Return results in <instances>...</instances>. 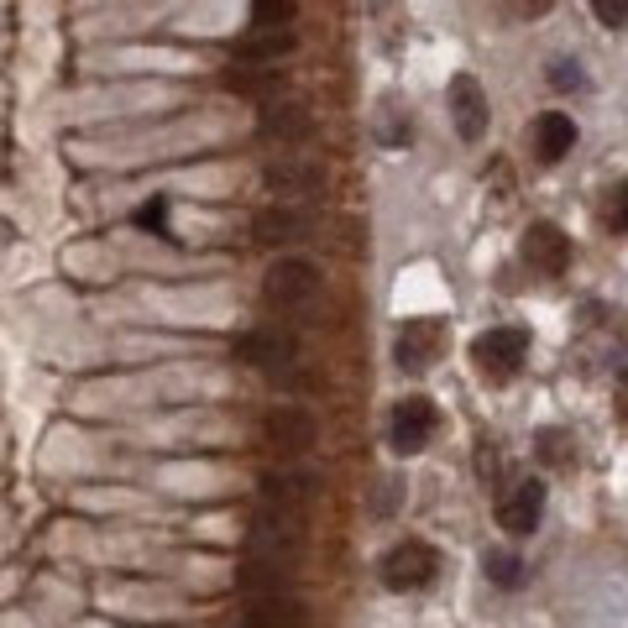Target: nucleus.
Here are the masks:
<instances>
[{
  "instance_id": "nucleus-10",
  "label": "nucleus",
  "mask_w": 628,
  "mask_h": 628,
  "mask_svg": "<svg viewBox=\"0 0 628 628\" xmlns=\"http://www.w3.org/2000/svg\"><path fill=\"white\" fill-rule=\"evenodd\" d=\"M252 236H257V246H272V252H283V246H299L314 236V220L304 205H267V210H257V220H252Z\"/></svg>"
},
{
  "instance_id": "nucleus-7",
  "label": "nucleus",
  "mask_w": 628,
  "mask_h": 628,
  "mask_svg": "<svg viewBox=\"0 0 628 628\" xmlns=\"http://www.w3.org/2000/svg\"><path fill=\"white\" fill-rule=\"evenodd\" d=\"M435 435V404L430 398H398V409H393V425H387V445H393V456H419L425 445Z\"/></svg>"
},
{
  "instance_id": "nucleus-20",
  "label": "nucleus",
  "mask_w": 628,
  "mask_h": 628,
  "mask_svg": "<svg viewBox=\"0 0 628 628\" xmlns=\"http://www.w3.org/2000/svg\"><path fill=\"white\" fill-rule=\"evenodd\" d=\"M487 577H492V586H519L524 581V560L513 550H492L487 556Z\"/></svg>"
},
{
  "instance_id": "nucleus-2",
  "label": "nucleus",
  "mask_w": 628,
  "mask_h": 628,
  "mask_svg": "<svg viewBox=\"0 0 628 628\" xmlns=\"http://www.w3.org/2000/svg\"><path fill=\"white\" fill-rule=\"evenodd\" d=\"M472 362H477V372H487L492 383L519 377L524 362H530V330H519V325H492V330H482V336L472 340Z\"/></svg>"
},
{
  "instance_id": "nucleus-19",
  "label": "nucleus",
  "mask_w": 628,
  "mask_h": 628,
  "mask_svg": "<svg viewBox=\"0 0 628 628\" xmlns=\"http://www.w3.org/2000/svg\"><path fill=\"white\" fill-rule=\"evenodd\" d=\"M252 22L257 26H293L299 22V0H252Z\"/></svg>"
},
{
  "instance_id": "nucleus-25",
  "label": "nucleus",
  "mask_w": 628,
  "mask_h": 628,
  "mask_svg": "<svg viewBox=\"0 0 628 628\" xmlns=\"http://www.w3.org/2000/svg\"><path fill=\"white\" fill-rule=\"evenodd\" d=\"M607 210H613V236H624V184H613V199H607Z\"/></svg>"
},
{
  "instance_id": "nucleus-4",
  "label": "nucleus",
  "mask_w": 628,
  "mask_h": 628,
  "mask_svg": "<svg viewBox=\"0 0 628 628\" xmlns=\"http://www.w3.org/2000/svg\"><path fill=\"white\" fill-rule=\"evenodd\" d=\"M319 289H325V272L304 257H278L263 278V299L272 310H304Z\"/></svg>"
},
{
  "instance_id": "nucleus-21",
  "label": "nucleus",
  "mask_w": 628,
  "mask_h": 628,
  "mask_svg": "<svg viewBox=\"0 0 628 628\" xmlns=\"http://www.w3.org/2000/svg\"><path fill=\"white\" fill-rule=\"evenodd\" d=\"M377 142H383V147H404V142H409V121L398 116V105H383V116H377Z\"/></svg>"
},
{
  "instance_id": "nucleus-14",
  "label": "nucleus",
  "mask_w": 628,
  "mask_h": 628,
  "mask_svg": "<svg viewBox=\"0 0 628 628\" xmlns=\"http://www.w3.org/2000/svg\"><path fill=\"white\" fill-rule=\"evenodd\" d=\"M539 519H545V482L524 477L513 492H503V503H498V524H503L508 534H534L539 530Z\"/></svg>"
},
{
  "instance_id": "nucleus-11",
  "label": "nucleus",
  "mask_w": 628,
  "mask_h": 628,
  "mask_svg": "<svg viewBox=\"0 0 628 628\" xmlns=\"http://www.w3.org/2000/svg\"><path fill=\"white\" fill-rule=\"evenodd\" d=\"M440 556L425 545V539H404V545H393L383 556V581L393 592H414V586H425V581L435 577Z\"/></svg>"
},
{
  "instance_id": "nucleus-5",
  "label": "nucleus",
  "mask_w": 628,
  "mask_h": 628,
  "mask_svg": "<svg viewBox=\"0 0 628 628\" xmlns=\"http://www.w3.org/2000/svg\"><path fill=\"white\" fill-rule=\"evenodd\" d=\"M440 346H445V319L414 314V319L398 325V336H393V362L404 367V372H425V367L440 357Z\"/></svg>"
},
{
  "instance_id": "nucleus-12",
  "label": "nucleus",
  "mask_w": 628,
  "mask_h": 628,
  "mask_svg": "<svg viewBox=\"0 0 628 628\" xmlns=\"http://www.w3.org/2000/svg\"><path fill=\"white\" fill-rule=\"evenodd\" d=\"M524 263L534 267V272H545V278H560L566 267H571V236L560 231V225H550V220H534L530 231H524Z\"/></svg>"
},
{
  "instance_id": "nucleus-1",
  "label": "nucleus",
  "mask_w": 628,
  "mask_h": 628,
  "mask_svg": "<svg viewBox=\"0 0 628 628\" xmlns=\"http://www.w3.org/2000/svg\"><path fill=\"white\" fill-rule=\"evenodd\" d=\"M330 184V168L314 163V158H299V152H283L263 163V189L272 194V205H293V199H319Z\"/></svg>"
},
{
  "instance_id": "nucleus-9",
  "label": "nucleus",
  "mask_w": 628,
  "mask_h": 628,
  "mask_svg": "<svg viewBox=\"0 0 628 628\" xmlns=\"http://www.w3.org/2000/svg\"><path fill=\"white\" fill-rule=\"evenodd\" d=\"M445 105H451V126H456L461 142H482L487 121H492V111H487V90L472 79V73H456V79H451Z\"/></svg>"
},
{
  "instance_id": "nucleus-6",
  "label": "nucleus",
  "mask_w": 628,
  "mask_h": 628,
  "mask_svg": "<svg viewBox=\"0 0 628 628\" xmlns=\"http://www.w3.org/2000/svg\"><path fill=\"white\" fill-rule=\"evenodd\" d=\"M257 137L272 147H304L314 137V111L299 100H267L257 105Z\"/></svg>"
},
{
  "instance_id": "nucleus-16",
  "label": "nucleus",
  "mask_w": 628,
  "mask_h": 628,
  "mask_svg": "<svg viewBox=\"0 0 628 628\" xmlns=\"http://www.w3.org/2000/svg\"><path fill=\"white\" fill-rule=\"evenodd\" d=\"M314 492H319V477H314V472H267L263 477V508L304 513Z\"/></svg>"
},
{
  "instance_id": "nucleus-13",
  "label": "nucleus",
  "mask_w": 628,
  "mask_h": 628,
  "mask_svg": "<svg viewBox=\"0 0 628 628\" xmlns=\"http://www.w3.org/2000/svg\"><path fill=\"white\" fill-rule=\"evenodd\" d=\"M293 53H299V32H293V26H252L242 43L231 48V58H236V63H263V69H272V63H283Z\"/></svg>"
},
{
  "instance_id": "nucleus-3",
  "label": "nucleus",
  "mask_w": 628,
  "mask_h": 628,
  "mask_svg": "<svg viewBox=\"0 0 628 628\" xmlns=\"http://www.w3.org/2000/svg\"><path fill=\"white\" fill-rule=\"evenodd\" d=\"M242 362L257 367L272 383H293V372H299V336L283 330V325H263V330L242 336Z\"/></svg>"
},
{
  "instance_id": "nucleus-24",
  "label": "nucleus",
  "mask_w": 628,
  "mask_h": 628,
  "mask_svg": "<svg viewBox=\"0 0 628 628\" xmlns=\"http://www.w3.org/2000/svg\"><path fill=\"white\" fill-rule=\"evenodd\" d=\"M398 508H404V482H398V477H393V482L383 487V498H377V513H398Z\"/></svg>"
},
{
  "instance_id": "nucleus-22",
  "label": "nucleus",
  "mask_w": 628,
  "mask_h": 628,
  "mask_svg": "<svg viewBox=\"0 0 628 628\" xmlns=\"http://www.w3.org/2000/svg\"><path fill=\"white\" fill-rule=\"evenodd\" d=\"M592 16H597V26H607V32H624L628 0H592Z\"/></svg>"
},
{
  "instance_id": "nucleus-15",
  "label": "nucleus",
  "mask_w": 628,
  "mask_h": 628,
  "mask_svg": "<svg viewBox=\"0 0 628 628\" xmlns=\"http://www.w3.org/2000/svg\"><path fill=\"white\" fill-rule=\"evenodd\" d=\"M246 628H310V613L293 592H257L246 603Z\"/></svg>"
},
{
  "instance_id": "nucleus-18",
  "label": "nucleus",
  "mask_w": 628,
  "mask_h": 628,
  "mask_svg": "<svg viewBox=\"0 0 628 628\" xmlns=\"http://www.w3.org/2000/svg\"><path fill=\"white\" fill-rule=\"evenodd\" d=\"M283 84H289V73L283 69H263V63H236V69L225 73V90H236L246 100H283Z\"/></svg>"
},
{
  "instance_id": "nucleus-8",
  "label": "nucleus",
  "mask_w": 628,
  "mask_h": 628,
  "mask_svg": "<svg viewBox=\"0 0 628 628\" xmlns=\"http://www.w3.org/2000/svg\"><path fill=\"white\" fill-rule=\"evenodd\" d=\"M314 435H319V425H314V414L299 409V404H272V409L263 414V440L278 451V456L310 451Z\"/></svg>"
},
{
  "instance_id": "nucleus-23",
  "label": "nucleus",
  "mask_w": 628,
  "mask_h": 628,
  "mask_svg": "<svg viewBox=\"0 0 628 628\" xmlns=\"http://www.w3.org/2000/svg\"><path fill=\"white\" fill-rule=\"evenodd\" d=\"M550 84L556 90H581V69L571 58H556V69H550Z\"/></svg>"
},
{
  "instance_id": "nucleus-17",
  "label": "nucleus",
  "mask_w": 628,
  "mask_h": 628,
  "mask_svg": "<svg viewBox=\"0 0 628 628\" xmlns=\"http://www.w3.org/2000/svg\"><path fill=\"white\" fill-rule=\"evenodd\" d=\"M577 147V121L566 111H539L534 116V158L539 163H560Z\"/></svg>"
}]
</instances>
